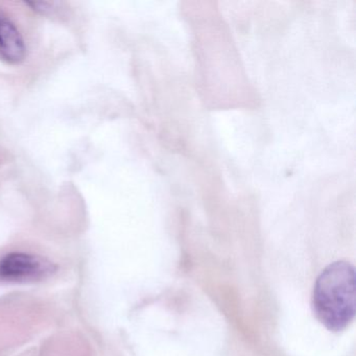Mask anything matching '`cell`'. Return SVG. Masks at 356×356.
I'll return each mask as SVG.
<instances>
[{"mask_svg": "<svg viewBox=\"0 0 356 356\" xmlns=\"http://www.w3.org/2000/svg\"><path fill=\"white\" fill-rule=\"evenodd\" d=\"M55 270L49 260L33 254L13 252L0 259V279L13 282L38 280Z\"/></svg>", "mask_w": 356, "mask_h": 356, "instance_id": "cell-2", "label": "cell"}, {"mask_svg": "<svg viewBox=\"0 0 356 356\" xmlns=\"http://www.w3.org/2000/svg\"><path fill=\"white\" fill-rule=\"evenodd\" d=\"M26 56L24 37L12 20L0 12V60L17 65L24 61Z\"/></svg>", "mask_w": 356, "mask_h": 356, "instance_id": "cell-3", "label": "cell"}, {"mask_svg": "<svg viewBox=\"0 0 356 356\" xmlns=\"http://www.w3.org/2000/svg\"><path fill=\"white\" fill-rule=\"evenodd\" d=\"M316 318L331 331H341L355 314V272L346 261L329 264L316 279L312 296Z\"/></svg>", "mask_w": 356, "mask_h": 356, "instance_id": "cell-1", "label": "cell"}]
</instances>
